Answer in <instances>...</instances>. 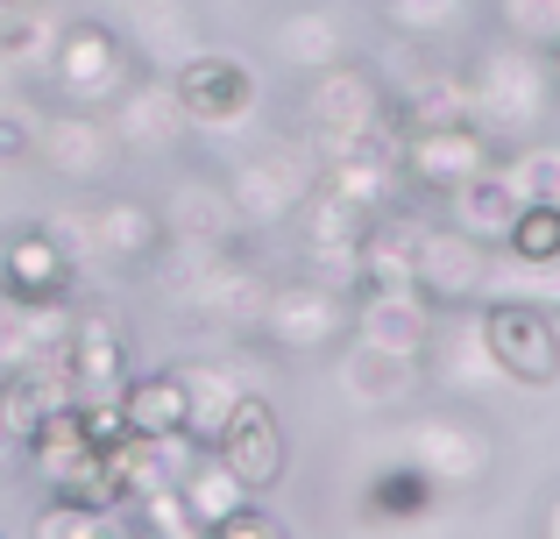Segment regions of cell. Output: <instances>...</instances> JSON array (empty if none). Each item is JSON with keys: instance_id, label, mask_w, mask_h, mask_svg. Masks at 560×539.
Listing matches in <instances>:
<instances>
[{"instance_id": "1", "label": "cell", "mask_w": 560, "mask_h": 539, "mask_svg": "<svg viewBox=\"0 0 560 539\" xmlns=\"http://www.w3.org/2000/svg\"><path fill=\"white\" fill-rule=\"evenodd\" d=\"M291 142H305L313 164L348 156V150H376V142H397L390 79H383L370 57H341V65H327V71H305Z\"/></svg>"}, {"instance_id": "2", "label": "cell", "mask_w": 560, "mask_h": 539, "mask_svg": "<svg viewBox=\"0 0 560 539\" xmlns=\"http://www.w3.org/2000/svg\"><path fill=\"white\" fill-rule=\"evenodd\" d=\"M462 79H468V121L490 128L504 150L547 136L553 85H547V57L539 50H525L511 36H490L476 57H462Z\"/></svg>"}, {"instance_id": "3", "label": "cell", "mask_w": 560, "mask_h": 539, "mask_svg": "<svg viewBox=\"0 0 560 539\" xmlns=\"http://www.w3.org/2000/svg\"><path fill=\"white\" fill-rule=\"evenodd\" d=\"M36 71H43L57 107L107 114L150 65H142V50L128 43L121 22H107V14H71V22H57V36H50V50H43Z\"/></svg>"}, {"instance_id": "4", "label": "cell", "mask_w": 560, "mask_h": 539, "mask_svg": "<svg viewBox=\"0 0 560 539\" xmlns=\"http://www.w3.org/2000/svg\"><path fill=\"white\" fill-rule=\"evenodd\" d=\"M397 455L440 490V497H468L497 476V433L482 426V412L468 405H419L405 412V433H397Z\"/></svg>"}, {"instance_id": "5", "label": "cell", "mask_w": 560, "mask_h": 539, "mask_svg": "<svg viewBox=\"0 0 560 539\" xmlns=\"http://www.w3.org/2000/svg\"><path fill=\"white\" fill-rule=\"evenodd\" d=\"M57 235L71 242L79 263H100L114 277H142L171 256V227H164V207L156 199H136V192H100L85 199L79 213L57 221Z\"/></svg>"}, {"instance_id": "6", "label": "cell", "mask_w": 560, "mask_h": 539, "mask_svg": "<svg viewBox=\"0 0 560 539\" xmlns=\"http://www.w3.org/2000/svg\"><path fill=\"white\" fill-rule=\"evenodd\" d=\"M497 164H504V142L476 121H433L397 136V178H405V199H419V207H447L462 185H476Z\"/></svg>"}, {"instance_id": "7", "label": "cell", "mask_w": 560, "mask_h": 539, "mask_svg": "<svg viewBox=\"0 0 560 539\" xmlns=\"http://www.w3.org/2000/svg\"><path fill=\"white\" fill-rule=\"evenodd\" d=\"M348 333H355V291L319 284L305 270L270 277V298H262V319H256L262 348H277V355H334V348H348Z\"/></svg>"}, {"instance_id": "8", "label": "cell", "mask_w": 560, "mask_h": 539, "mask_svg": "<svg viewBox=\"0 0 560 539\" xmlns=\"http://www.w3.org/2000/svg\"><path fill=\"white\" fill-rule=\"evenodd\" d=\"M171 93H178V114L191 121V136H234L262 114V79L242 50H220V43H199L171 65Z\"/></svg>"}, {"instance_id": "9", "label": "cell", "mask_w": 560, "mask_h": 539, "mask_svg": "<svg viewBox=\"0 0 560 539\" xmlns=\"http://www.w3.org/2000/svg\"><path fill=\"white\" fill-rule=\"evenodd\" d=\"M476 341L490 355V370L518 390H553L560 384V319L539 313L533 298H511V291H490L476 305Z\"/></svg>"}, {"instance_id": "10", "label": "cell", "mask_w": 560, "mask_h": 539, "mask_svg": "<svg viewBox=\"0 0 560 539\" xmlns=\"http://www.w3.org/2000/svg\"><path fill=\"white\" fill-rule=\"evenodd\" d=\"M313 178H319V164L305 156V142H256V150H242L228 164L220 199H228V213L256 235V227L291 221V213L305 207V192H313Z\"/></svg>"}, {"instance_id": "11", "label": "cell", "mask_w": 560, "mask_h": 539, "mask_svg": "<svg viewBox=\"0 0 560 539\" xmlns=\"http://www.w3.org/2000/svg\"><path fill=\"white\" fill-rule=\"evenodd\" d=\"M171 256H185V305L206 319V327H220V333H248L256 341V319H262V298H270V270L256 263L248 249H213V256H199V249H171Z\"/></svg>"}, {"instance_id": "12", "label": "cell", "mask_w": 560, "mask_h": 539, "mask_svg": "<svg viewBox=\"0 0 560 539\" xmlns=\"http://www.w3.org/2000/svg\"><path fill=\"white\" fill-rule=\"evenodd\" d=\"M121 136H114L107 114H85V107H43L36 114V164L50 171L57 185L71 192H107V178L121 171Z\"/></svg>"}, {"instance_id": "13", "label": "cell", "mask_w": 560, "mask_h": 539, "mask_svg": "<svg viewBox=\"0 0 560 539\" xmlns=\"http://www.w3.org/2000/svg\"><path fill=\"white\" fill-rule=\"evenodd\" d=\"M79 256L57 221H14L0 235V305H71L79 298Z\"/></svg>"}, {"instance_id": "14", "label": "cell", "mask_w": 560, "mask_h": 539, "mask_svg": "<svg viewBox=\"0 0 560 539\" xmlns=\"http://www.w3.org/2000/svg\"><path fill=\"white\" fill-rule=\"evenodd\" d=\"M206 455H220V469H228L234 483L248 490V497H270V490L291 476V433H284V412H277L262 390H242V405L228 412V426H220V441L206 447Z\"/></svg>"}, {"instance_id": "15", "label": "cell", "mask_w": 560, "mask_h": 539, "mask_svg": "<svg viewBox=\"0 0 560 539\" xmlns=\"http://www.w3.org/2000/svg\"><path fill=\"white\" fill-rule=\"evenodd\" d=\"M299 221V270L305 277H319V284H341V291H355V263H362V235H370V221L376 213H362V207H348V199H334V192H305V207L291 213Z\"/></svg>"}, {"instance_id": "16", "label": "cell", "mask_w": 560, "mask_h": 539, "mask_svg": "<svg viewBox=\"0 0 560 539\" xmlns=\"http://www.w3.org/2000/svg\"><path fill=\"white\" fill-rule=\"evenodd\" d=\"M419 291L440 313H476L497 291V249L468 242L462 227H447L433 213V221H425V249H419Z\"/></svg>"}, {"instance_id": "17", "label": "cell", "mask_w": 560, "mask_h": 539, "mask_svg": "<svg viewBox=\"0 0 560 539\" xmlns=\"http://www.w3.org/2000/svg\"><path fill=\"white\" fill-rule=\"evenodd\" d=\"M136 370V348H128V327L107 313V305H71V341H65V376L71 398H114Z\"/></svg>"}, {"instance_id": "18", "label": "cell", "mask_w": 560, "mask_h": 539, "mask_svg": "<svg viewBox=\"0 0 560 539\" xmlns=\"http://www.w3.org/2000/svg\"><path fill=\"white\" fill-rule=\"evenodd\" d=\"M355 341L397 362H425L440 341V305L425 291H355Z\"/></svg>"}, {"instance_id": "19", "label": "cell", "mask_w": 560, "mask_h": 539, "mask_svg": "<svg viewBox=\"0 0 560 539\" xmlns=\"http://www.w3.org/2000/svg\"><path fill=\"white\" fill-rule=\"evenodd\" d=\"M121 405V426L136 441H191V384L178 362L164 370H128V384L114 390Z\"/></svg>"}, {"instance_id": "20", "label": "cell", "mask_w": 560, "mask_h": 539, "mask_svg": "<svg viewBox=\"0 0 560 539\" xmlns=\"http://www.w3.org/2000/svg\"><path fill=\"white\" fill-rule=\"evenodd\" d=\"M107 121H114V136H121L128 156H171V150L191 136V121L178 114V93H171V79H156V71H142V79L128 85L121 99H114Z\"/></svg>"}, {"instance_id": "21", "label": "cell", "mask_w": 560, "mask_h": 539, "mask_svg": "<svg viewBox=\"0 0 560 539\" xmlns=\"http://www.w3.org/2000/svg\"><path fill=\"white\" fill-rule=\"evenodd\" d=\"M270 50H277V65H291L299 79L305 71L341 65V57H355L348 50L341 8H327V0H284V8L270 14Z\"/></svg>"}, {"instance_id": "22", "label": "cell", "mask_w": 560, "mask_h": 539, "mask_svg": "<svg viewBox=\"0 0 560 539\" xmlns=\"http://www.w3.org/2000/svg\"><path fill=\"white\" fill-rule=\"evenodd\" d=\"M419 370H425V362H397V355H383V348H370V341L348 333L341 390L362 405V412H411V398H419Z\"/></svg>"}, {"instance_id": "23", "label": "cell", "mask_w": 560, "mask_h": 539, "mask_svg": "<svg viewBox=\"0 0 560 539\" xmlns=\"http://www.w3.org/2000/svg\"><path fill=\"white\" fill-rule=\"evenodd\" d=\"M313 185H319V192H334V199H348V207H362V213L397 207V199H405V178H397V142H376V150L327 156Z\"/></svg>"}, {"instance_id": "24", "label": "cell", "mask_w": 560, "mask_h": 539, "mask_svg": "<svg viewBox=\"0 0 560 539\" xmlns=\"http://www.w3.org/2000/svg\"><path fill=\"white\" fill-rule=\"evenodd\" d=\"M65 405H71V376L57 370V362H36V370L0 376V441L22 447L28 433H36L50 412H65Z\"/></svg>"}, {"instance_id": "25", "label": "cell", "mask_w": 560, "mask_h": 539, "mask_svg": "<svg viewBox=\"0 0 560 539\" xmlns=\"http://www.w3.org/2000/svg\"><path fill=\"white\" fill-rule=\"evenodd\" d=\"M440 512V490L425 483L419 469H411L405 455L370 469V483H362V526H425V518Z\"/></svg>"}, {"instance_id": "26", "label": "cell", "mask_w": 560, "mask_h": 539, "mask_svg": "<svg viewBox=\"0 0 560 539\" xmlns=\"http://www.w3.org/2000/svg\"><path fill=\"white\" fill-rule=\"evenodd\" d=\"M525 199L511 192V178H504V164L497 171H482L476 185H462V192L447 199V213H440V221L447 227H462L468 242H482V249H497V242H504V227H511V213H518Z\"/></svg>"}, {"instance_id": "27", "label": "cell", "mask_w": 560, "mask_h": 539, "mask_svg": "<svg viewBox=\"0 0 560 539\" xmlns=\"http://www.w3.org/2000/svg\"><path fill=\"white\" fill-rule=\"evenodd\" d=\"M497 263H511V270L560 263V207L553 199H525V207L511 213L504 242H497Z\"/></svg>"}, {"instance_id": "28", "label": "cell", "mask_w": 560, "mask_h": 539, "mask_svg": "<svg viewBox=\"0 0 560 539\" xmlns=\"http://www.w3.org/2000/svg\"><path fill=\"white\" fill-rule=\"evenodd\" d=\"M178 497H185V512L199 518V532H206V526H220L228 512H242L248 490L220 469V455H206V447H199V455L185 461V476H178Z\"/></svg>"}, {"instance_id": "29", "label": "cell", "mask_w": 560, "mask_h": 539, "mask_svg": "<svg viewBox=\"0 0 560 539\" xmlns=\"http://www.w3.org/2000/svg\"><path fill=\"white\" fill-rule=\"evenodd\" d=\"M376 14L405 43H447L454 28L476 22V0H376Z\"/></svg>"}, {"instance_id": "30", "label": "cell", "mask_w": 560, "mask_h": 539, "mask_svg": "<svg viewBox=\"0 0 560 539\" xmlns=\"http://www.w3.org/2000/svg\"><path fill=\"white\" fill-rule=\"evenodd\" d=\"M185 384H191V447H213L228 412L242 405V384H234V370H185Z\"/></svg>"}, {"instance_id": "31", "label": "cell", "mask_w": 560, "mask_h": 539, "mask_svg": "<svg viewBox=\"0 0 560 539\" xmlns=\"http://www.w3.org/2000/svg\"><path fill=\"white\" fill-rule=\"evenodd\" d=\"M504 178L518 199H553L560 207V142L539 136V142H518V150H504Z\"/></svg>"}, {"instance_id": "32", "label": "cell", "mask_w": 560, "mask_h": 539, "mask_svg": "<svg viewBox=\"0 0 560 539\" xmlns=\"http://www.w3.org/2000/svg\"><path fill=\"white\" fill-rule=\"evenodd\" d=\"M121 518H128L136 532H150V539H206V532H199V518L185 512L178 483H164V490H150V497H136Z\"/></svg>"}, {"instance_id": "33", "label": "cell", "mask_w": 560, "mask_h": 539, "mask_svg": "<svg viewBox=\"0 0 560 539\" xmlns=\"http://www.w3.org/2000/svg\"><path fill=\"white\" fill-rule=\"evenodd\" d=\"M497 36L525 43V50H547L560 43V0H497Z\"/></svg>"}, {"instance_id": "34", "label": "cell", "mask_w": 560, "mask_h": 539, "mask_svg": "<svg viewBox=\"0 0 560 539\" xmlns=\"http://www.w3.org/2000/svg\"><path fill=\"white\" fill-rule=\"evenodd\" d=\"M114 518L93 512V504H71V497H43L36 518H28V539H107Z\"/></svg>"}, {"instance_id": "35", "label": "cell", "mask_w": 560, "mask_h": 539, "mask_svg": "<svg viewBox=\"0 0 560 539\" xmlns=\"http://www.w3.org/2000/svg\"><path fill=\"white\" fill-rule=\"evenodd\" d=\"M206 539H291V526H284V518H277L262 497H248L242 512H228L220 526H206Z\"/></svg>"}, {"instance_id": "36", "label": "cell", "mask_w": 560, "mask_h": 539, "mask_svg": "<svg viewBox=\"0 0 560 539\" xmlns=\"http://www.w3.org/2000/svg\"><path fill=\"white\" fill-rule=\"evenodd\" d=\"M8 164H36V114L22 99H0V171Z\"/></svg>"}, {"instance_id": "37", "label": "cell", "mask_w": 560, "mask_h": 539, "mask_svg": "<svg viewBox=\"0 0 560 539\" xmlns=\"http://www.w3.org/2000/svg\"><path fill=\"white\" fill-rule=\"evenodd\" d=\"M79 426H85V441H93L100 455L128 441V426H121V405H114V398H79Z\"/></svg>"}, {"instance_id": "38", "label": "cell", "mask_w": 560, "mask_h": 539, "mask_svg": "<svg viewBox=\"0 0 560 539\" xmlns=\"http://www.w3.org/2000/svg\"><path fill=\"white\" fill-rule=\"evenodd\" d=\"M539 57H547V85H553V99H560V43H547Z\"/></svg>"}, {"instance_id": "39", "label": "cell", "mask_w": 560, "mask_h": 539, "mask_svg": "<svg viewBox=\"0 0 560 539\" xmlns=\"http://www.w3.org/2000/svg\"><path fill=\"white\" fill-rule=\"evenodd\" d=\"M107 539H150V532H136L128 518H114V532H107Z\"/></svg>"}, {"instance_id": "40", "label": "cell", "mask_w": 560, "mask_h": 539, "mask_svg": "<svg viewBox=\"0 0 560 539\" xmlns=\"http://www.w3.org/2000/svg\"><path fill=\"white\" fill-rule=\"evenodd\" d=\"M547 539H560V497L547 504Z\"/></svg>"}, {"instance_id": "41", "label": "cell", "mask_w": 560, "mask_h": 539, "mask_svg": "<svg viewBox=\"0 0 560 539\" xmlns=\"http://www.w3.org/2000/svg\"><path fill=\"white\" fill-rule=\"evenodd\" d=\"M0 8H43V0H0Z\"/></svg>"}, {"instance_id": "42", "label": "cell", "mask_w": 560, "mask_h": 539, "mask_svg": "<svg viewBox=\"0 0 560 539\" xmlns=\"http://www.w3.org/2000/svg\"><path fill=\"white\" fill-rule=\"evenodd\" d=\"M0 539H8V532H0Z\"/></svg>"}]
</instances>
